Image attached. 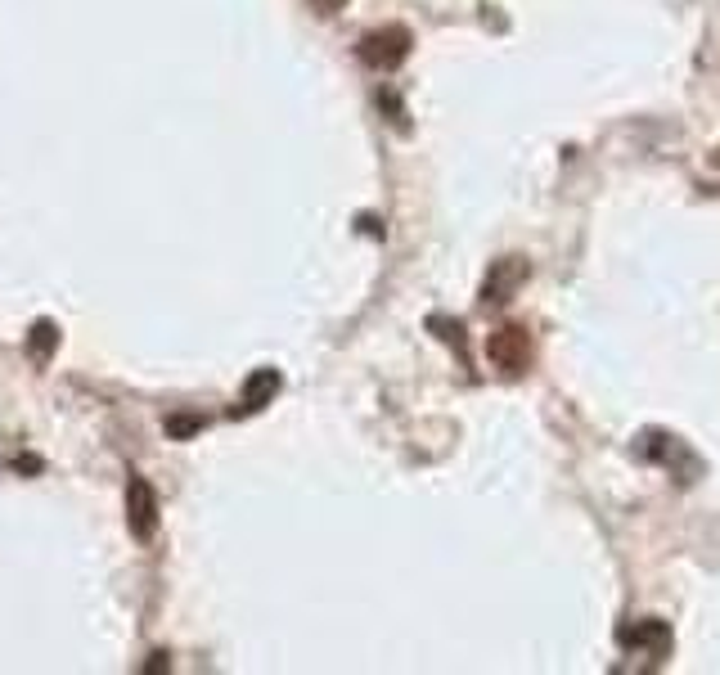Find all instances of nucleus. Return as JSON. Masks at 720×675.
Returning a JSON list of instances; mask_svg holds the SVG:
<instances>
[{
    "mask_svg": "<svg viewBox=\"0 0 720 675\" xmlns=\"http://www.w3.org/2000/svg\"><path fill=\"white\" fill-rule=\"evenodd\" d=\"M54 347H59V324H54V320H36L32 333H27V360H32V365H50Z\"/></svg>",
    "mask_w": 720,
    "mask_h": 675,
    "instance_id": "6e6552de",
    "label": "nucleus"
},
{
    "mask_svg": "<svg viewBox=\"0 0 720 675\" xmlns=\"http://www.w3.org/2000/svg\"><path fill=\"white\" fill-rule=\"evenodd\" d=\"M126 527L135 540H153V531H158V495L140 473H131V482H126Z\"/></svg>",
    "mask_w": 720,
    "mask_h": 675,
    "instance_id": "20e7f679",
    "label": "nucleus"
},
{
    "mask_svg": "<svg viewBox=\"0 0 720 675\" xmlns=\"http://www.w3.org/2000/svg\"><path fill=\"white\" fill-rule=\"evenodd\" d=\"M315 9H320V14H338L342 0H315Z\"/></svg>",
    "mask_w": 720,
    "mask_h": 675,
    "instance_id": "9d476101",
    "label": "nucleus"
},
{
    "mask_svg": "<svg viewBox=\"0 0 720 675\" xmlns=\"http://www.w3.org/2000/svg\"><path fill=\"white\" fill-rule=\"evenodd\" d=\"M275 392H279V369H257V374L248 378V387H243V405H239V414L270 405V396H275Z\"/></svg>",
    "mask_w": 720,
    "mask_h": 675,
    "instance_id": "0eeeda50",
    "label": "nucleus"
},
{
    "mask_svg": "<svg viewBox=\"0 0 720 675\" xmlns=\"http://www.w3.org/2000/svg\"><path fill=\"white\" fill-rule=\"evenodd\" d=\"M410 45H414V41H410V32H405V27L387 23V27H374V32L360 36L356 54H360V63H369V68L392 72V68H401V63H405Z\"/></svg>",
    "mask_w": 720,
    "mask_h": 675,
    "instance_id": "f257e3e1",
    "label": "nucleus"
},
{
    "mask_svg": "<svg viewBox=\"0 0 720 675\" xmlns=\"http://www.w3.org/2000/svg\"><path fill=\"white\" fill-rule=\"evenodd\" d=\"M198 428H203V419H198V414H171V419H167V437H194Z\"/></svg>",
    "mask_w": 720,
    "mask_h": 675,
    "instance_id": "1a4fd4ad",
    "label": "nucleus"
},
{
    "mask_svg": "<svg viewBox=\"0 0 720 675\" xmlns=\"http://www.w3.org/2000/svg\"><path fill=\"white\" fill-rule=\"evenodd\" d=\"M522 279H527V266H522L518 257H500L491 270H486V279H482V302L486 306H504Z\"/></svg>",
    "mask_w": 720,
    "mask_h": 675,
    "instance_id": "423d86ee",
    "label": "nucleus"
},
{
    "mask_svg": "<svg viewBox=\"0 0 720 675\" xmlns=\"http://www.w3.org/2000/svg\"><path fill=\"white\" fill-rule=\"evenodd\" d=\"M486 356H491V365L500 369V374H527L531 365V333L522 329V324H500V329L486 338Z\"/></svg>",
    "mask_w": 720,
    "mask_h": 675,
    "instance_id": "7ed1b4c3",
    "label": "nucleus"
},
{
    "mask_svg": "<svg viewBox=\"0 0 720 675\" xmlns=\"http://www.w3.org/2000/svg\"><path fill=\"white\" fill-rule=\"evenodd\" d=\"M617 644L626 648V653H653L657 662H662L666 648H671V630H666V621H657V617H639V621L617 626Z\"/></svg>",
    "mask_w": 720,
    "mask_h": 675,
    "instance_id": "39448f33",
    "label": "nucleus"
},
{
    "mask_svg": "<svg viewBox=\"0 0 720 675\" xmlns=\"http://www.w3.org/2000/svg\"><path fill=\"white\" fill-rule=\"evenodd\" d=\"M644 450H648V459H657V464H662L680 486L698 482L702 459L693 455V450L684 446L680 437H671V432H644Z\"/></svg>",
    "mask_w": 720,
    "mask_h": 675,
    "instance_id": "f03ea898",
    "label": "nucleus"
}]
</instances>
